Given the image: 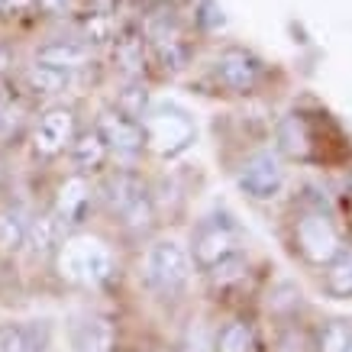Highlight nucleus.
<instances>
[{"label":"nucleus","instance_id":"nucleus-16","mask_svg":"<svg viewBox=\"0 0 352 352\" xmlns=\"http://www.w3.org/2000/svg\"><path fill=\"white\" fill-rule=\"evenodd\" d=\"M87 210H91V184H87L81 175H72V178L58 188L52 214L62 220V226H78L87 220Z\"/></svg>","mask_w":352,"mask_h":352},{"label":"nucleus","instance_id":"nucleus-5","mask_svg":"<svg viewBox=\"0 0 352 352\" xmlns=\"http://www.w3.org/2000/svg\"><path fill=\"white\" fill-rule=\"evenodd\" d=\"M210 78L223 94H256L265 81V62L245 45H223L210 62Z\"/></svg>","mask_w":352,"mask_h":352},{"label":"nucleus","instance_id":"nucleus-22","mask_svg":"<svg viewBox=\"0 0 352 352\" xmlns=\"http://www.w3.org/2000/svg\"><path fill=\"white\" fill-rule=\"evenodd\" d=\"M26 223L30 217L23 214L20 207L13 204H3L0 207V252H16L26 239Z\"/></svg>","mask_w":352,"mask_h":352},{"label":"nucleus","instance_id":"nucleus-29","mask_svg":"<svg viewBox=\"0 0 352 352\" xmlns=\"http://www.w3.org/2000/svg\"><path fill=\"white\" fill-rule=\"evenodd\" d=\"M349 327L346 323H330V327H323L320 333V352H342L346 349V342H349Z\"/></svg>","mask_w":352,"mask_h":352},{"label":"nucleus","instance_id":"nucleus-12","mask_svg":"<svg viewBox=\"0 0 352 352\" xmlns=\"http://www.w3.org/2000/svg\"><path fill=\"white\" fill-rule=\"evenodd\" d=\"M36 58L75 75V72H85L87 65H94V45H87L78 36H55L36 45Z\"/></svg>","mask_w":352,"mask_h":352},{"label":"nucleus","instance_id":"nucleus-4","mask_svg":"<svg viewBox=\"0 0 352 352\" xmlns=\"http://www.w3.org/2000/svg\"><path fill=\"white\" fill-rule=\"evenodd\" d=\"M100 197L107 204V210L117 217L126 230H149L152 220H155V207H152V197L146 191L142 178H136L133 171H117L110 175L104 188H100Z\"/></svg>","mask_w":352,"mask_h":352},{"label":"nucleus","instance_id":"nucleus-7","mask_svg":"<svg viewBox=\"0 0 352 352\" xmlns=\"http://www.w3.org/2000/svg\"><path fill=\"white\" fill-rule=\"evenodd\" d=\"M294 243H298L300 256L314 262V265H327L342 245L336 226L323 210H304L294 220Z\"/></svg>","mask_w":352,"mask_h":352},{"label":"nucleus","instance_id":"nucleus-6","mask_svg":"<svg viewBox=\"0 0 352 352\" xmlns=\"http://www.w3.org/2000/svg\"><path fill=\"white\" fill-rule=\"evenodd\" d=\"M194 258L182 243L175 239H162L149 249L146 256V281L162 294H182L191 281Z\"/></svg>","mask_w":352,"mask_h":352},{"label":"nucleus","instance_id":"nucleus-25","mask_svg":"<svg viewBox=\"0 0 352 352\" xmlns=\"http://www.w3.org/2000/svg\"><path fill=\"white\" fill-rule=\"evenodd\" d=\"M0 352H43V340L32 327L7 323L0 327Z\"/></svg>","mask_w":352,"mask_h":352},{"label":"nucleus","instance_id":"nucleus-31","mask_svg":"<svg viewBox=\"0 0 352 352\" xmlns=\"http://www.w3.org/2000/svg\"><path fill=\"white\" fill-rule=\"evenodd\" d=\"M13 65H16V58H13V45L0 39V85H3V81L10 78Z\"/></svg>","mask_w":352,"mask_h":352},{"label":"nucleus","instance_id":"nucleus-27","mask_svg":"<svg viewBox=\"0 0 352 352\" xmlns=\"http://www.w3.org/2000/svg\"><path fill=\"white\" fill-rule=\"evenodd\" d=\"M113 107L123 110V113H126V117H133V120H142V117H146V110L152 107L146 85H142V81H126V85H123V91L117 94V104H113Z\"/></svg>","mask_w":352,"mask_h":352},{"label":"nucleus","instance_id":"nucleus-19","mask_svg":"<svg viewBox=\"0 0 352 352\" xmlns=\"http://www.w3.org/2000/svg\"><path fill=\"white\" fill-rule=\"evenodd\" d=\"M62 220L55 214H36L30 217V223H26V239L23 245H30L36 256H45V252H55L58 245H62Z\"/></svg>","mask_w":352,"mask_h":352},{"label":"nucleus","instance_id":"nucleus-15","mask_svg":"<svg viewBox=\"0 0 352 352\" xmlns=\"http://www.w3.org/2000/svg\"><path fill=\"white\" fill-rule=\"evenodd\" d=\"M20 85H23V91L32 97H58L68 91L72 75H68L65 68H55V65H49V62L32 58L30 65H23Z\"/></svg>","mask_w":352,"mask_h":352},{"label":"nucleus","instance_id":"nucleus-20","mask_svg":"<svg viewBox=\"0 0 352 352\" xmlns=\"http://www.w3.org/2000/svg\"><path fill=\"white\" fill-rule=\"evenodd\" d=\"M78 23V39H85L87 45H107L113 36H117V20L110 10H81L75 16Z\"/></svg>","mask_w":352,"mask_h":352},{"label":"nucleus","instance_id":"nucleus-17","mask_svg":"<svg viewBox=\"0 0 352 352\" xmlns=\"http://www.w3.org/2000/svg\"><path fill=\"white\" fill-rule=\"evenodd\" d=\"M68 155H72V165L78 171H97L104 162H107L110 149L104 136H100V129L91 126V129H78L75 139H72V146H68Z\"/></svg>","mask_w":352,"mask_h":352},{"label":"nucleus","instance_id":"nucleus-9","mask_svg":"<svg viewBox=\"0 0 352 352\" xmlns=\"http://www.w3.org/2000/svg\"><path fill=\"white\" fill-rule=\"evenodd\" d=\"M78 133V117L72 107H62V104H55V107H45L36 120V126L30 133V142H32V152L39 155V159H55V155H62L68 146H72V139Z\"/></svg>","mask_w":352,"mask_h":352},{"label":"nucleus","instance_id":"nucleus-8","mask_svg":"<svg viewBox=\"0 0 352 352\" xmlns=\"http://www.w3.org/2000/svg\"><path fill=\"white\" fill-rule=\"evenodd\" d=\"M191 245H194L191 258L201 268H210V265H217L220 258L243 252L239 230H236V223L230 217H204L201 223H197V230H194Z\"/></svg>","mask_w":352,"mask_h":352},{"label":"nucleus","instance_id":"nucleus-11","mask_svg":"<svg viewBox=\"0 0 352 352\" xmlns=\"http://www.w3.org/2000/svg\"><path fill=\"white\" fill-rule=\"evenodd\" d=\"M100 129V136L107 142V149L120 159H133L139 152L146 149V133H142V123L133 117H126L123 110L110 107V110H100V117L94 123Z\"/></svg>","mask_w":352,"mask_h":352},{"label":"nucleus","instance_id":"nucleus-32","mask_svg":"<svg viewBox=\"0 0 352 352\" xmlns=\"http://www.w3.org/2000/svg\"><path fill=\"white\" fill-rule=\"evenodd\" d=\"M3 13H7V16H23V13H36V0H3Z\"/></svg>","mask_w":352,"mask_h":352},{"label":"nucleus","instance_id":"nucleus-23","mask_svg":"<svg viewBox=\"0 0 352 352\" xmlns=\"http://www.w3.org/2000/svg\"><path fill=\"white\" fill-rule=\"evenodd\" d=\"M256 333L245 320H230L226 327H220L214 340V352H256Z\"/></svg>","mask_w":352,"mask_h":352},{"label":"nucleus","instance_id":"nucleus-14","mask_svg":"<svg viewBox=\"0 0 352 352\" xmlns=\"http://www.w3.org/2000/svg\"><path fill=\"white\" fill-rule=\"evenodd\" d=\"M75 352H113L117 349V327L100 314H87L72 327Z\"/></svg>","mask_w":352,"mask_h":352},{"label":"nucleus","instance_id":"nucleus-28","mask_svg":"<svg viewBox=\"0 0 352 352\" xmlns=\"http://www.w3.org/2000/svg\"><path fill=\"white\" fill-rule=\"evenodd\" d=\"M36 13L45 20H75L81 13V0H36Z\"/></svg>","mask_w":352,"mask_h":352},{"label":"nucleus","instance_id":"nucleus-13","mask_svg":"<svg viewBox=\"0 0 352 352\" xmlns=\"http://www.w3.org/2000/svg\"><path fill=\"white\" fill-rule=\"evenodd\" d=\"M110 45H113V65L123 75V81H142L146 68H149V52H146V43H142L136 26L117 30Z\"/></svg>","mask_w":352,"mask_h":352},{"label":"nucleus","instance_id":"nucleus-21","mask_svg":"<svg viewBox=\"0 0 352 352\" xmlns=\"http://www.w3.org/2000/svg\"><path fill=\"white\" fill-rule=\"evenodd\" d=\"M327 291L333 298H352V245H340L327 262Z\"/></svg>","mask_w":352,"mask_h":352},{"label":"nucleus","instance_id":"nucleus-24","mask_svg":"<svg viewBox=\"0 0 352 352\" xmlns=\"http://www.w3.org/2000/svg\"><path fill=\"white\" fill-rule=\"evenodd\" d=\"M245 272H249V268H245L243 252H236V256H226V258H220L217 265L207 268V278H210L214 288L230 291V288H236V285H243Z\"/></svg>","mask_w":352,"mask_h":352},{"label":"nucleus","instance_id":"nucleus-34","mask_svg":"<svg viewBox=\"0 0 352 352\" xmlns=\"http://www.w3.org/2000/svg\"><path fill=\"white\" fill-rule=\"evenodd\" d=\"M3 16H7V13H3V0H0V20H3Z\"/></svg>","mask_w":352,"mask_h":352},{"label":"nucleus","instance_id":"nucleus-26","mask_svg":"<svg viewBox=\"0 0 352 352\" xmlns=\"http://www.w3.org/2000/svg\"><path fill=\"white\" fill-rule=\"evenodd\" d=\"M191 26L204 36H214V32H223L226 30V13L217 0H197L194 3V13H191Z\"/></svg>","mask_w":352,"mask_h":352},{"label":"nucleus","instance_id":"nucleus-33","mask_svg":"<svg viewBox=\"0 0 352 352\" xmlns=\"http://www.w3.org/2000/svg\"><path fill=\"white\" fill-rule=\"evenodd\" d=\"M342 352H352V336H349V342H346V349H342Z\"/></svg>","mask_w":352,"mask_h":352},{"label":"nucleus","instance_id":"nucleus-35","mask_svg":"<svg viewBox=\"0 0 352 352\" xmlns=\"http://www.w3.org/2000/svg\"><path fill=\"white\" fill-rule=\"evenodd\" d=\"M0 184H3V162H0Z\"/></svg>","mask_w":352,"mask_h":352},{"label":"nucleus","instance_id":"nucleus-30","mask_svg":"<svg viewBox=\"0 0 352 352\" xmlns=\"http://www.w3.org/2000/svg\"><path fill=\"white\" fill-rule=\"evenodd\" d=\"M275 352H307V340H304L298 330H288L281 340H278Z\"/></svg>","mask_w":352,"mask_h":352},{"label":"nucleus","instance_id":"nucleus-3","mask_svg":"<svg viewBox=\"0 0 352 352\" xmlns=\"http://www.w3.org/2000/svg\"><path fill=\"white\" fill-rule=\"evenodd\" d=\"M142 133H146V149H152L162 159H175L194 146V120L188 110L175 107V104H155L146 110V117L139 120Z\"/></svg>","mask_w":352,"mask_h":352},{"label":"nucleus","instance_id":"nucleus-2","mask_svg":"<svg viewBox=\"0 0 352 352\" xmlns=\"http://www.w3.org/2000/svg\"><path fill=\"white\" fill-rule=\"evenodd\" d=\"M55 252H58V275L72 285L100 288L113 278V256L94 236H75L58 245Z\"/></svg>","mask_w":352,"mask_h":352},{"label":"nucleus","instance_id":"nucleus-10","mask_svg":"<svg viewBox=\"0 0 352 352\" xmlns=\"http://www.w3.org/2000/svg\"><path fill=\"white\" fill-rule=\"evenodd\" d=\"M236 182H239V188H243L252 201H272V197H278L281 188H285V168H281V159L268 149L256 152V155H249V159L239 165Z\"/></svg>","mask_w":352,"mask_h":352},{"label":"nucleus","instance_id":"nucleus-1","mask_svg":"<svg viewBox=\"0 0 352 352\" xmlns=\"http://www.w3.org/2000/svg\"><path fill=\"white\" fill-rule=\"evenodd\" d=\"M139 36L146 43L149 62L165 72V75H178L191 65L194 43H191V26L184 20L182 7L175 0H152L139 16Z\"/></svg>","mask_w":352,"mask_h":352},{"label":"nucleus","instance_id":"nucleus-18","mask_svg":"<svg viewBox=\"0 0 352 352\" xmlns=\"http://www.w3.org/2000/svg\"><path fill=\"white\" fill-rule=\"evenodd\" d=\"M278 146L291 159H300V162L314 159V142H310V129L304 113H288L278 123Z\"/></svg>","mask_w":352,"mask_h":352}]
</instances>
